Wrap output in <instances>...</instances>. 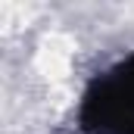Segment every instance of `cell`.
Instances as JSON below:
<instances>
[{
	"label": "cell",
	"instance_id": "6da1fadb",
	"mask_svg": "<svg viewBox=\"0 0 134 134\" xmlns=\"http://www.w3.org/2000/svg\"><path fill=\"white\" fill-rule=\"evenodd\" d=\"M81 125L91 134H134V56L87 87Z\"/></svg>",
	"mask_w": 134,
	"mask_h": 134
}]
</instances>
